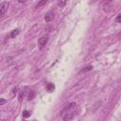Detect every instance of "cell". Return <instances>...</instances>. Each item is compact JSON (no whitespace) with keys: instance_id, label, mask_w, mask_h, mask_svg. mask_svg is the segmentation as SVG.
Masks as SVG:
<instances>
[{"instance_id":"cell-1","label":"cell","mask_w":121,"mask_h":121,"mask_svg":"<svg viewBox=\"0 0 121 121\" xmlns=\"http://www.w3.org/2000/svg\"><path fill=\"white\" fill-rule=\"evenodd\" d=\"M9 2H3L0 4V15H4L9 8Z\"/></svg>"},{"instance_id":"cell-2","label":"cell","mask_w":121,"mask_h":121,"mask_svg":"<svg viewBox=\"0 0 121 121\" xmlns=\"http://www.w3.org/2000/svg\"><path fill=\"white\" fill-rule=\"evenodd\" d=\"M55 18V13H54V11H48L45 15H44V21L45 22H51L53 19Z\"/></svg>"},{"instance_id":"cell-3","label":"cell","mask_w":121,"mask_h":121,"mask_svg":"<svg viewBox=\"0 0 121 121\" xmlns=\"http://www.w3.org/2000/svg\"><path fill=\"white\" fill-rule=\"evenodd\" d=\"M48 40H49V37H48V35H45V36H43V37H41V38L38 40V43H39V44H40L41 46H43V45H45V44L47 43Z\"/></svg>"},{"instance_id":"cell-4","label":"cell","mask_w":121,"mask_h":121,"mask_svg":"<svg viewBox=\"0 0 121 121\" xmlns=\"http://www.w3.org/2000/svg\"><path fill=\"white\" fill-rule=\"evenodd\" d=\"M35 95H36V93H35L34 90H28V92H27V98H28V100L33 99L35 97Z\"/></svg>"},{"instance_id":"cell-5","label":"cell","mask_w":121,"mask_h":121,"mask_svg":"<svg viewBox=\"0 0 121 121\" xmlns=\"http://www.w3.org/2000/svg\"><path fill=\"white\" fill-rule=\"evenodd\" d=\"M46 89H47V91H48L49 93H52V92L55 90V85H54V83L48 82V83L46 84Z\"/></svg>"},{"instance_id":"cell-6","label":"cell","mask_w":121,"mask_h":121,"mask_svg":"<svg viewBox=\"0 0 121 121\" xmlns=\"http://www.w3.org/2000/svg\"><path fill=\"white\" fill-rule=\"evenodd\" d=\"M20 33V29L19 28H16V29H14V30H12L11 31V33H10V38H15V37H17V35Z\"/></svg>"},{"instance_id":"cell-7","label":"cell","mask_w":121,"mask_h":121,"mask_svg":"<svg viewBox=\"0 0 121 121\" xmlns=\"http://www.w3.org/2000/svg\"><path fill=\"white\" fill-rule=\"evenodd\" d=\"M64 114H65V115L62 117L63 120H70V119L73 118V115H74V113H68V112H66V113H64Z\"/></svg>"},{"instance_id":"cell-8","label":"cell","mask_w":121,"mask_h":121,"mask_svg":"<svg viewBox=\"0 0 121 121\" xmlns=\"http://www.w3.org/2000/svg\"><path fill=\"white\" fill-rule=\"evenodd\" d=\"M47 1L48 0H40L39 2H38V4L36 5V9H38V8H40V7H42V6H43V5H45L46 3H47Z\"/></svg>"},{"instance_id":"cell-9","label":"cell","mask_w":121,"mask_h":121,"mask_svg":"<svg viewBox=\"0 0 121 121\" xmlns=\"http://www.w3.org/2000/svg\"><path fill=\"white\" fill-rule=\"evenodd\" d=\"M66 3H67V0H59V2H58V5H59V7H60V8H63V7L66 5Z\"/></svg>"},{"instance_id":"cell-10","label":"cell","mask_w":121,"mask_h":121,"mask_svg":"<svg viewBox=\"0 0 121 121\" xmlns=\"http://www.w3.org/2000/svg\"><path fill=\"white\" fill-rule=\"evenodd\" d=\"M22 115H23V117H24V118H28V117L30 116V112H29L28 111H26H26H24V112H23V114H22Z\"/></svg>"},{"instance_id":"cell-11","label":"cell","mask_w":121,"mask_h":121,"mask_svg":"<svg viewBox=\"0 0 121 121\" xmlns=\"http://www.w3.org/2000/svg\"><path fill=\"white\" fill-rule=\"evenodd\" d=\"M93 69V66L92 65H89V66H86L85 68H83L81 70V72H88V71H91Z\"/></svg>"},{"instance_id":"cell-12","label":"cell","mask_w":121,"mask_h":121,"mask_svg":"<svg viewBox=\"0 0 121 121\" xmlns=\"http://www.w3.org/2000/svg\"><path fill=\"white\" fill-rule=\"evenodd\" d=\"M120 21H121V14H118L117 17L115 18V22L116 23H120Z\"/></svg>"},{"instance_id":"cell-13","label":"cell","mask_w":121,"mask_h":121,"mask_svg":"<svg viewBox=\"0 0 121 121\" xmlns=\"http://www.w3.org/2000/svg\"><path fill=\"white\" fill-rule=\"evenodd\" d=\"M6 102H7V100H6V99H4V98H0V105L5 104Z\"/></svg>"},{"instance_id":"cell-14","label":"cell","mask_w":121,"mask_h":121,"mask_svg":"<svg viewBox=\"0 0 121 121\" xmlns=\"http://www.w3.org/2000/svg\"><path fill=\"white\" fill-rule=\"evenodd\" d=\"M26 0H18V2L19 3H24V2H26Z\"/></svg>"},{"instance_id":"cell-15","label":"cell","mask_w":121,"mask_h":121,"mask_svg":"<svg viewBox=\"0 0 121 121\" xmlns=\"http://www.w3.org/2000/svg\"><path fill=\"white\" fill-rule=\"evenodd\" d=\"M16 92H17V88H16V87H15V88H14V89H13V94H15V93H16Z\"/></svg>"},{"instance_id":"cell-16","label":"cell","mask_w":121,"mask_h":121,"mask_svg":"<svg viewBox=\"0 0 121 121\" xmlns=\"http://www.w3.org/2000/svg\"><path fill=\"white\" fill-rule=\"evenodd\" d=\"M2 44H3V40L0 39V45H2Z\"/></svg>"},{"instance_id":"cell-17","label":"cell","mask_w":121,"mask_h":121,"mask_svg":"<svg viewBox=\"0 0 121 121\" xmlns=\"http://www.w3.org/2000/svg\"><path fill=\"white\" fill-rule=\"evenodd\" d=\"M107 1H108V2H111V1H112V0H107Z\"/></svg>"}]
</instances>
